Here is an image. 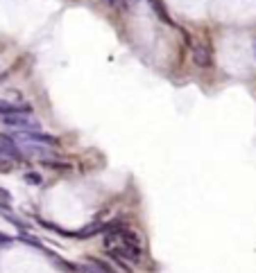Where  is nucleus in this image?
<instances>
[{"instance_id":"f257e3e1","label":"nucleus","mask_w":256,"mask_h":273,"mask_svg":"<svg viewBox=\"0 0 256 273\" xmlns=\"http://www.w3.org/2000/svg\"><path fill=\"white\" fill-rule=\"evenodd\" d=\"M0 120L7 127H14L16 131H34V129H41L39 120H34L32 115H0Z\"/></svg>"},{"instance_id":"f03ea898","label":"nucleus","mask_w":256,"mask_h":273,"mask_svg":"<svg viewBox=\"0 0 256 273\" xmlns=\"http://www.w3.org/2000/svg\"><path fill=\"white\" fill-rule=\"evenodd\" d=\"M193 64H195L197 68H202V70H206V68L213 66V52H211V47H208L204 41H200V43L193 46Z\"/></svg>"},{"instance_id":"7ed1b4c3","label":"nucleus","mask_w":256,"mask_h":273,"mask_svg":"<svg viewBox=\"0 0 256 273\" xmlns=\"http://www.w3.org/2000/svg\"><path fill=\"white\" fill-rule=\"evenodd\" d=\"M32 111L27 102H0V115H32Z\"/></svg>"},{"instance_id":"20e7f679","label":"nucleus","mask_w":256,"mask_h":273,"mask_svg":"<svg viewBox=\"0 0 256 273\" xmlns=\"http://www.w3.org/2000/svg\"><path fill=\"white\" fill-rule=\"evenodd\" d=\"M84 260H86V262H91V264H96V267H98V269H100V271H102V273H118V271H116V269H113V267H111V264H107V262H104V260H100V257H93V255H86V257H84Z\"/></svg>"},{"instance_id":"39448f33","label":"nucleus","mask_w":256,"mask_h":273,"mask_svg":"<svg viewBox=\"0 0 256 273\" xmlns=\"http://www.w3.org/2000/svg\"><path fill=\"white\" fill-rule=\"evenodd\" d=\"M77 273H102L100 269L96 267V264H91V262H82V264H77V269H75Z\"/></svg>"},{"instance_id":"423d86ee","label":"nucleus","mask_w":256,"mask_h":273,"mask_svg":"<svg viewBox=\"0 0 256 273\" xmlns=\"http://www.w3.org/2000/svg\"><path fill=\"white\" fill-rule=\"evenodd\" d=\"M46 167H52V169H73V165H68V163H59V160H48V158H43L41 160Z\"/></svg>"},{"instance_id":"0eeeda50","label":"nucleus","mask_w":256,"mask_h":273,"mask_svg":"<svg viewBox=\"0 0 256 273\" xmlns=\"http://www.w3.org/2000/svg\"><path fill=\"white\" fill-rule=\"evenodd\" d=\"M25 181L32 183V185H41V176L36 174V172H27V174H25Z\"/></svg>"},{"instance_id":"6e6552de","label":"nucleus","mask_w":256,"mask_h":273,"mask_svg":"<svg viewBox=\"0 0 256 273\" xmlns=\"http://www.w3.org/2000/svg\"><path fill=\"white\" fill-rule=\"evenodd\" d=\"M14 244V237H9V235H5V232H0V249H7V246Z\"/></svg>"},{"instance_id":"1a4fd4ad","label":"nucleus","mask_w":256,"mask_h":273,"mask_svg":"<svg viewBox=\"0 0 256 273\" xmlns=\"http://www.w3.org/2000/svg\"><path fill=\"white\" fill-rule=\"evenodd\" d=\"M104 2H107L109 7H120L123 2H125V0H104Z\"/></svg>"},{"instance_id":"9d476101","label":"nucleus","mask_w":256,"mask_h":273,"mask_svg":"<svg viewBox=\"0 0 256 273\" xmlns=\"http://www.w3.org/2000/svg\"><path fill=\"white\" fill-rule=\"evenodd\" d=\"M252 52H254V59H256V36H254V41H252Z\"/></svg>"},{"instance_id":"9b49d317","label":"nucleus","mask_w":256,"mask_h":273,"mask_svg":"<svg viewBox=\"0 0 256 273\" xmlns=\"http://www.w3.org/2000/svg\"><path fill=\"white\" fill-rule=\"evenodd\" d=\"M125 2H127V5H136L138 0H125Z\"/></svg>"}]
</instances>
